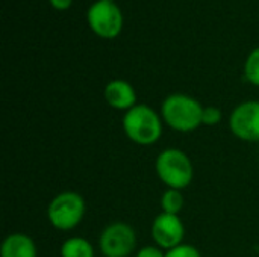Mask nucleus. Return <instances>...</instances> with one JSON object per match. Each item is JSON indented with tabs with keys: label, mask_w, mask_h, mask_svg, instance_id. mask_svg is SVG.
I'll return each instance as SVG.
<instances>
[{
	"label": "nucleus",
	"mask_w": 259,
	"mask_h": 257,
	"mask_svg": "<svg viewBox=\"0 0 259 257\" xmlns=\"http://www.w3.org/2000/svg\"><path fill=\"white\" fill-rule=\"evenodd\" d=\"M202 103L187 94L176 92L165 97L161 105V117L162 121L173 130L181 133H190L199 129L203 117Z\"/></svg>",
	"instance_id": "nucleus-1"
},
{
	"label": "nucleus",
	"mask_w": 259,
	"mask_h": 257,
	"mask_svg": "<svg viewBox=\"0 0 259 257\" xmlns=\"http://www.w3.org/2000/svg\"><path fill=\"white\" fill-rule=\"evenodd\" d=\"M124 135L138 145H153L162 136L164 121L161 114L147 105H135L123 115Z\"/></svg>",
	"instance_id": "nucleus-2"
},
{
	"label": "nucleus",
	"mask_w": 259,
	"mask_h": 257,
	"mask_svg": "<svg viewBox=\"0 0 259 257\" xmlns=\"http://www.w3.org/2000/svg\"><path fill=\"white\" fill-rule=\"evenodd\" d=\"M155 171L167 189L184 191L194 179L193 162L188 155L179 148L162 150L155 161Z\"/></svg>",
	"instance_id": "nucleus-3"
},
{
	"label": "nucleus",
	"mask_w": 259,
	"mask_h": 257,
	"mask_svg": "<svg viewBox=\"0 0 259 257\" xmlns=\"http://www.w3.org/2000/svg\"><path fill=\"white\" fill-rule=\"evenodd\" d=\"M87 214V203L79 192L64 191L52 198L47 206V220L53 229L68 232L76 229Z\"/></svg>",
	"instance_id": "nucleus-4"
},
{
	"label": "nucleus",
	"mask_w": 259,
	"mask_h": 257,
	"mask_svg": "<svg viewBox=\"0 0 259 257\" xmlns=\"http://www.w3.org/2000/svg\"><path fill=\"white\" fill-rule=\"evenodd\" d=\"M90 29L103 39H112L120 35L123 29V14L115 2L97 0L87 12Z\"/></svg>",
	"instance_id": "nucleus-5"
},
{
	"label": "nucleus",
	"mask_w": 259,
	"mask_h": 257,
	"mask_svg": "<svg viewBox=\"0 0 259 257\" xmlns=\"http://www.w3.org/2000/svg\"><path fill=\"white\" fill-rule=\"evenodd\" d=\"M137 248V233L132 226L117 221L106 226L99 238V250L105 257H131Z\"/></svg>",
	"instance_id": "nucleus-6"
},
{
	"label": "nucleus",
	"mask_w": 259,
	"mask_h": 257,
	"mask_svg": "<svg viewBox=\"0 0 259 257\" xmlns=\"http://www.w3.org/2000/svg\"><path fill=\"white\" fill-rule=\"evenodd\" d=\"M232 135L244 142H259V101L247 100L240 103L229 117Z\"/></svg>",
	"instance_id": "nucleus-7"
},
{
	"label": "nucleus",
	"mask_w": 259,
	"mask_h": 257,
	"mask_svg": "<svg viewBox=\"0 0 259 257\" xmlns=\"http://www.w3.org/2000/svg\"><path fill=\"white\" fill-rule=\"evenodd\" d=\"M150 233H152V239L155 245L168 251L184 244L185 226L182 220L179 218V215L161 212L159 215L155 217Z\"/></svg>",
	"instance_id": "nucleus-8"
},
{
	"label": "nucleus",
	"mask_w": 259,
	"mask_h": 257,
	"mask_svg": "<svg viewBox=\"0 0 259 257\" xmlns=\"http://www.w3.org/2000/svg\"><path fill=\"white\" fill-rule=\"evenodd\" d=\"M103 97H105V101L112 109H117V111L127 112L137 105L135 88L129 82L121 80V79H115L106 83L103 89Z\"/></svg>",
	"instance_id": "nucleus-9"
},
{
	"label": "nucleus",
	"mask_w": 259,
	"mask_h": 257,
	"mask_svg": "<svg viewBox=\"0 0 259 257\" xmlns=\"http://www.w3.org/2000/svg\"><path fill=\"white\" fill-rule=\"evenodd\" d=\"M36 254L33 239L20 232L8 235L0 247V257H36Z\"/></svg>",
	"instance_id": "nucleus-10"
},
{
	"label": "nucleus",
	"mask_w": 259,
	"mask_h": 257,
	"mask_svg": "<svg viewBox=\"0 0 259 257\" xmlns=\"http://www.w3.org/2000/svg\"><path fill=\"white\" fill-rule=\"evenodd\" d=\"M59 254L61 257H94V247L88 239L73 236L62 242Z\"/></svg>",
	"instance_id": "nucleus-11"
},
{
	"label": "nucleus",
	"mask_w": 259,
	"mask_h": 257,
	"mask_svg": "<svg viewBox=\"0 0 259 257\" xmlns=\"http://www.w3.org/2000/svg\"><path fill=\"white\" fill-rule=\"evenodd\" d=\"M184 204H185V200H184L182 191L167 189L161 197V208H162V212L165 214L179 215L181 211L184 209Z\"/></svg>",
	"instance_id": "nucleus-12"
},
{
	"label": "nucleus",
	"mask_w": 259,
	"mask_h": 257,
	"mask_svg": "<svg viewBox=\"0 0 259 257\" xmlns=\"http://www.w3.org/2000/svg\"><path fill=\"white\" fill-rule=\"evenodd\" d=\"M244 76L249 83L259 86V47L249 53L244 62Z\"/></svg>",
	"instance_id": "nucleus-13"
},
{
	"label": "nucleus",
	"mask_w": 259,
	"mask_h": 257,
	"mask_svg": "<svg viewBox=\"0 0 259 257\" xmlns=\"http://www.w3.org/2000/svg\"><path fill=\"white\" fill-rule=\"evenodd\" d=\"M222 121V111L217 106H206L203 109V117H202V124L203 126H217Z\"/></svg>",
	"instance_id": "nucleus-14"
},
{
	"label": "nucleus",
	"mask_w": 259,
	"mask_h": 257,
	"mask_svg": "<svg viewBox=\"0 0 259 257\" xmlns=\"http://www.w3.org/2000/svg\"><path fill=\"white\" fill-rule=\"evenodd\" d=\"M165 257H202L200 251L188 244H181L176 248H171L168 251H165Z\"/></svg>",
	"instance_id": "nucleus-15"
},
{
	"label": "nucleus",
	"mask_w": 259,
	"mask_h": 257,
	"mask_svg": "<svg viewBox=\"0 0 259 257\" xmlns=\"http://www.w3.org/2000/svg\"><path fill=\"white\" fill-rule=\"evenodd\" d=\"M135 257H165V253L158 245H146L135 253Z\"/></svg>",
	"instance_id": "nucleus-16"
},
{
	"label": "nucleus",
	"mask_w": 259,
	"mask_h": 257,
	"mask_svg": "<svg viewBox=\"0 0 259 257\" xmlns=\"http://www.w3.org/2000/svg\"><path fill=\"white\" fill-rule=\"evenodd\" d=\"M73 0H50V5L58 11H65L71 6Z\"/></svg>",
	"instance_id": "nucleus-17"
},
{
	"label": "nucleus",
	"mask_w": 259,
	"mask_h": 257,
	"mask_svg": "<svg viewBox=\"0 0 259 257\" xmlns=\"http://www.w3.org/2000/svg\"><path fill=\"white\" fill-rule=\"evenodd\" d=\"M106 2H114V0H106Z\"/></svg>",
	"instance_id": "nucleus-18"
},
{
	"label": "nucleus",
	"mask_w": 259,
	"mask_h": 257,
	"mask_svg": "<svg viewBox=\"0 0 259 257\" xmlns=\"http://www.w3.org/2000/svg\"><path fill=\"white\" fill-rule=\"evenodd\" d=\"M258 144H259V142H258Z\"/></svg>",
	"instance_id": "nucleus-19"
}]
</instances>
